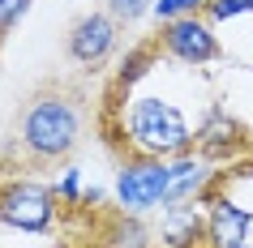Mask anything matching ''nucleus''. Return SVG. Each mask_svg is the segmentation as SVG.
Returning a JSON list of instances; mask_svg holds the SVG:
<instances>
[{"label": "nucleus", "mask_w": 253, "mask_h": 248, "mask_svg": "<svg viewBox=\"0 0 253 248\" xmlns=\"http://www.w3.org/2000/svg\"><path fill=\"white\" fill-rule=\"evenodd\" d=\"M17 137H22V150H26L35 163H56V158H69L73 145L82 137V107L73 94L65 90H39L22 111V124H17Z\"/></svg>", "instance_id": "obj_1"}, {"label": "nucleus", "mask_w": 253, "mask_h": 248, "mask_svg": "<svg viewBox=\"0 0 253 248\" xmlns=\"http://www.w3.org/2000/svg\"><path fill=\"white\" fill-rule=\"evenodd\" d=\"M125 133H129V145L137 154H150V158H172V154L180 158L193 145V133H189V120L180 116V107H172L168 99H155V94H142L129 103Z\"/></svg>", "instance_id": "obj_2"}, {"label": "nucleus", "mask_w": 253, "mask_h": 248, "mask_svg": "<svg viewBox=\"0 0 253 248\" xmlns=\"http://www.w3.org/2000/svg\"><path fill=\"white\" fill-rule=\"evenodd\" d=\"M168 184H172V163L168 158L137 154L116 176V201H120V210L142 214V210H155L168 201Z\"/></svg>", "instance_id": "obj_3"}, {"label": "nucleus", "mask_w": 253, "mask_h": 248, "mask_svg": "<svg viewBox=\"0 0 253 248\" xmlns=\"http://www.w3.org/2000/svg\"><path fill=\"white\" fill-rule=\"evenodd\" d=\"M56 218V193L43 188V184H30V180H17V184H4L0 188V222L13 227V231H30V235H43Z\"/></svg>", "instance_id": "obj_4"}, {"label": "nucleus", "mask_w": 253, "mask_h": 248, "mask_svg": "<svg viewBox=\"0 0 253 248\" xmlns=\"http://www.w3.org/2000/svg\"><path fill=\"white\" fill-rule=\"evenodd\" d=\"M159 47L172 60H180V65H211V60H219V39H214L211 22L198 17V13L163 22L159 26Z\"/></svg>", "instance_id": "obj_5"}, {"label": "nucleus", "mask_w": 253, "mask_h": 248, "mask_svg": "<svg viewBox=\"0 0 253 248\" xmlns=\"http://www.w3.org/2000/svg\"><path fill=\"white\" fill-rule=\"evenodd\" d=\"M116 39H120V22L112 13H86L78 17L65 35V52L73 65L82 69H99L107 56L116 52Z\"/></svg>", "instance_id": "obj_6"}, {"label": "nucleus", "mask_w": 253, "mask_h": 248, "mask_svg": "<svg viewBox=\"0 0 253 248\" xmlns=\"http://www.w3.org/2000/svg\"><path fill=\"white\" fill-rule=\"evenodd\" d=\"M249 227H253V214L236 201L219 197L206 214V244L211 248H249Z\"/></svg>", "instance_id": "obj_7"}, {"label": "nucleus", "mask_w": 253, "mask_h": 248, "mask_svg": "<svg viewBox=\"0 0 253 248\" xmlns=\"http://www.w3.org/2000/svg\"><path fill=\"white\" fill-rule=\"evenodd\" d=\"M206 180H211V167L202 158H193V154H180L172 163V184H168V201L163 206H185V201L202 197Z\"/></svg>", "instance_id": "obj_8"}, {"label": "nucleus", "mask_w": 253, "mask_h": 248, "mask_svg": "<svg viewBox=\"0 0 253 248\" xmlns=\"http://www.w3.org/2000/svg\"><path fill=\"white\" fill-rule=\"evenodd\" d=\"M193 142H198L202 150H211V154H227V150L240 145V124L227 120L223 107H211V116L202 120V129L193 133Z\"/></svg>", "instance_id": "obj_9"}, {"label": "nucleus", "mask_w": 253, "mask_h": 248, "mask_svg": "<svg viewBox=\"0 0 253 248\" xmlns=\"http://www.w3.org/2000/svg\"><path fill=\"white\" fill-rule=\"evenodd\" d=\"M202 235H206V222L193 214V206H168V218H163L168 248H193Z\"/></svg>", "instance_id": "obj_10"}, {"label": "nucleus", "mask_w": 253, "mask_h": 248, "mask_svg": "<svg viewBox=\"0 0 253 248\" xmlns=\"http://www.w3.org/2000/svg\"><path fill=\"white\" fill-rule=\"evenodd\" d=\"M103 248H150V231H146V222L137 218V214H120V218L107 222V231H103Z\"/></svg>", "instance_id": "obj_11"}, {"label": "nucleus", "mask_w": 253, "mask_h": 248, "mask_svg": "<svg viewBox=\"0 0 253 248\" xmlns=\"http://www.w3.org/2000/svg\"><path fill=\"white\" fill-rule=\"evenodd\" d=\"M155 9V0H103V13H112L120 26H129L137 17H146Z\"/></svg>", "instance_id": "obj_12"}, {"label": "nucleus", "mask_w": 253, "mask_h": 248, "mask_svg": "<svg viewBox=\"0 0 253 248\" xmlns=\"http://www.w3.org/2000/svg\"><path fill=\"white\" fill-rule=\"evenodd\" d=\"M198 9H206V0H155V9H150V13L159 17V22H176V17L198 13Z\"/></svg>", "instance_id": "obj_13"}, {"label": "nucleus", "mask_w": 253, "mask_h": 248, "mask_svg": "<svg viewBox=\"0 0 253 248\" xmlns=\"http://www.w3.org/2000/svg\"><path fill=\"white\" fill-rule=\"evenodd\" d=\"M30 4H35V0H0V43L9 39V30L30 13Z\"/></svg>", "instance_id": "obj_14"}, {"label": "nucleus", "mask_w": 253, "mask_h": 248, "mask_svg": "<svg viewBox=\"0 0 253 248\" xmlns=\"http://www.w3.org/2000/svg\"><path fill=\"white\" fill-rule=\"evenodd\" d=\"M253 0H206V17L211 22H232V17L249 13Z\"/></svg>", "instance_id": "obj_15"}, {"label": "nucleus", "mask_w": 253, "mask_h": 248, "mask_svg": "<svg viewBox=\"0 0 253 248\" xmlns=\"http://www.w3.org/2000/svg\"><path fill=\"white\" fill-rule=\"evenodd\" d=\"M52 193H56V201H78V197H82V176H78V171H65V180L56 184Z\"/></svg>", "instance_id": "obj_16"}, {"label": "nucleus", "mask_w": 253, "mask_h": 248, "mask_svg": "<svg viewBox=\"0 0 253 248\" xmlns=\"http://www.w3.org/2000/svg\"><path fill=\"white\" fill-rule=\"evenodd\" d=\"M69 248H90V244H69Z\"/></svg>", "instance_id": "obj_17"}]
</instances>
